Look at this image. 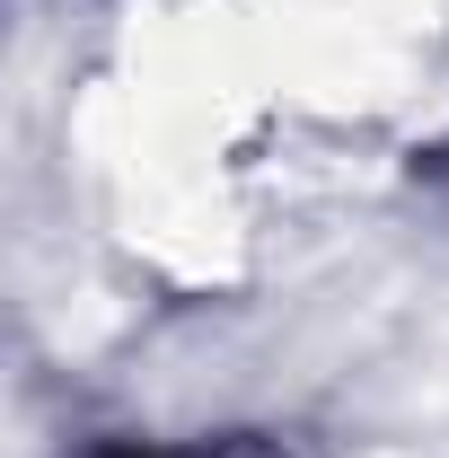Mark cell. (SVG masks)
I'll return each mask as SVG.
<instances>
[{"instance_id": "cell-1", "label": "cell", "mask_w": 449, "mask_h": 458, "mask_svg": "<svg viewBox=\"0 0 449 458\" xmlns=\"http://www.w3.org/2000/svg\"><path fill=\"white\" fill-rule=\"evenodd\" d=\"M97 458H159V450H132V441H114V450H97Z\"/></svg>"}]
</instances>
